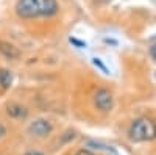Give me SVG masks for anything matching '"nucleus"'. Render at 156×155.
<instances>
[{
	"mask_svg": "<svg viewBox=\"0 0 156 155\" xmlns=\"http://www.w3.org/2000/svg\"><path fill=\"white\" fill-rule=\"evenodd\" d=\"M14 9L22 19H34L55 16L59 6L56 0H17Z\"/></svg>",
	"mask_w": 156,
	"mask_h": 155,
	"instance_id": "nucleus-1",
	"label": "nucleus"
},
{
	"mask_svg": "<svg viewBox=\"0 0 156 155\" xmlns=\"http://www.w3.org/2000/svg\"><path fill=\"white\" fill-rule=\"evenodd\" d=\"M128 136L134 143L153 141L156 138V124L148 118H137L128 128Z\"/></svg>",
	"mask_w": 156,
	"mask_h": 155,
	"instance_id": "nucleus-2",
	"label": "nucleus"
},
{
	"mask_svg": "<svg viewBox=\"0 0 156 155\" xmlns=\"http://www.w3.org/2000/svg\"><path fill=\"white\" fill-rule=\"evenodd\" d=\"M94 103L100 111H111L114 107V97L112 93L105 88H98L94 93Z\"/></svg>",
	"mask_w": 156,
	"mask_h": 155,
	"instance_id": "nucleus-3",
	"label": "nucleus"
},
{
	"mask_svg": "<svg viewBox=\"0 0 156 155\" xmlns=\"http://www.w3.org/2000/svg\"><path fill=\"white\" fill-rule=\"evenodd\" d=\"M53 130V125L48 119H34L30 125H28V132L33 135V136H39V138H44V136H48Z\"/></svg>",
	"mask_w": 156,
	"mask_h": 155,
	"instance_id": "nucleus-4",
	"label": "nucleus"
},
{
	"mask_svg": "<svg viewBox=\"0 0 156 155\" xmlns=\"http://www.w3.org/2000/svg\"><path fill=\"white\" fill-rule=\"evenodd\" d=\"M0 54L9 60H17L20 57V50L8 41H0Z\"/></svg>",
	"mask_w": 156,
	"mask_h": 155,
	"instance_id": "nucleus-5",
	"label": "nucleus"
},
{
	"mask_svg": "<svg viewBox=\"0 0 156 155\" xmlns=\"http://www.w3.org/2000/svg\"><path fill=\"white\" fill-rule=\"evenodd\" d=\"M6 113L11 118H16V119H25L28 116V110L20 103H9L6 107Z\"/></svg>",
	"mask_w": 156,
	"mask_h": 155,
	"instance_id": "nucleus-6",
	"label": "nucleus"
},
{
	"mask_svg": "<svg viewBox=\"0 0 156 155\" xmlns=\"http://www.w3.org/2000/svg\"><path fill=\"white\" fill-rule=\"evenodd\" d=\"M12 85V74L8 69H0V86L9 88Z\"/></svg>",
	"mask_w": 156,
	"mask_h": 155,
	"instance_id": "nucleus-7",
	"label": "nucleus"
},
{
	"mask_svg": "<svg viewBox=\"0 0 156 155\" xmlns=\"http://www.w3.org/2000/svg\"><path fill=\"white\" fill-rule=\"evenodd\" d=\"M89 146H94V149H98V150H103V152H112V155H115V150L111 147V146H105V144H101V143H95V141H89L87 143Z\"/></svg>",
	"mask_w": 156,
	"mask_h": 155,
	"instance_id": "nucleus-8",
	"label": "nucleus"
},
{
	"mask_svg": "<svg viewBox=\"0 0 156 155\" xmlns=\"http://www.w3.org/2000/svg\"><path fill=\"white\" fill-rule=\"evenodd\" d=\"M92 64H94V66L95 68H98L100 71H103V72H105V74H109V71H108V68L105 66V63H103L100 58H97V57H94L92 58Z\"/></svg>",
	"mask_w": 156,
	"mask_h": 155,
	"instance_id": "nucleus-9",
	"label": "nucleus"
},
{
	"mask_svg": "<svg viewBox=\"0 0 156 155\" xmlns=\"http://www.w3.org/2000/svg\"><path fill=\"white\" fill-rule=\"evenodd\" d=\"M72 44H75L76 47H80V49H83V47H86V42H83V41H80V39H76V38H70L69 39Z\"/></svg>",
	"mask_w": 156,
	"mask_h": 155,
	"instance_id": "nucleus-10",
	"label": "nucleus"
},
{
	"mask_svg": "<svg viewBox=\"0 0 156 155\" xmlns=\"http://www.w3.org/2000/svg\"><path fill=\"white\" fill-rule=\"evenodd\" d=\"M75 155H94V153L90 152L89 149H80V150H78Z\"/></svg>",
	"mask_w": 156,
	"mask_h": 155,
	"instance_id": "nucleus-11",
	"label": "nucleus"
},
{
	"mask_svg": "<svg viewBox=\"0 0 156 155\" xmlns=\"http://www.w3.org/2000/svg\"><path fill=\"white\" fill-rule=\"evenodd\" d=\"M5 133H6V128H5V127H3L2 124H0V138H2V136H3Z\"/></svg>",
	"mask_w": 156,
	"mask_h": 155,
	"instance_id": "nucleus-12",
	"label": "nucleus"
},
{
	"mask_svg": "<svg viewBox=\"0 0 156 155\" xmlns=\"http://www.w3.org/2000/svg\"><path fill=\"white\" fill-rule=\"evenodd\" d=\"M151 55H153V58L156 60V44H154V46H151Z\"/></svg>",
	"mask_w": 156,
	"mask_h": 155,
	"instance_id": "nucleus-13",
	"label": "nucleus"
},
{
	"mask_svg": "<svg viewBox=\"0 0 156 155\" xmlns=\"http://www.w3.org/2000/svg\"><path fill=\"white\" fill-rule=\"evenodd\" d=\"M27 155H44V153H41V152H37V150H31V152H28Z\"/></svg>",
	"mask_w": 156,
	"mask_h": 155,
	"instance_id": "nucleus-14",
	"label": "nucleus"
}]
</instances>
